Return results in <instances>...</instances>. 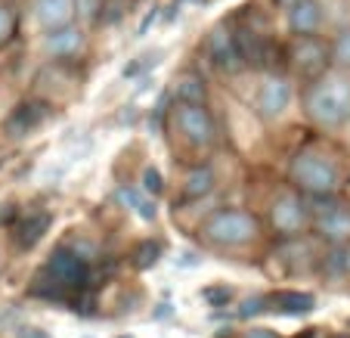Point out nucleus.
Here are the masks:
<instances>
[{
	"label": "nucleus",
	"instance_id": "15",
	"mask_svg": "<svg viewBox=\"0 0 350 338\" xmlns=\"http://www.w3.org/2000/svg\"><path fill=\"white\" fill-rule=\"evenodd\" d=\"M53 224V214L50 211H28L22 214V220L16 224V239H19V248H34L44 239V233Z\"/></svg>",
	"mask_w": 350,
	"mask_h": 338
},
{
	"label": "nucleus",
	"instance_id": "22",
	"mask_svg": "<svg viewBox=\"0 0 350 338\" xmlns=\"http://www.w3.org/2000/svg\"><path fill=\"white\" fill-rule=\"evenodd\" d=\"M202 298L208 301L211 307H226L232 301V289L230 285H208V289H202Z\"/></svg>",
	"mask_w": 350,
	"mask_h": 338
},
{
	"label": "nucleus",
	"instance_id": "17",
	"mask_svg": "<svg viewBox=\"0 0 350 338\" xmlns=\"http://www.w3.org/2000/svg\"><path fill=\"white\" fill-rule=\"evenodd\" d=\"M211 190H214V171L208 165H198V168H192L183 180V202L205 199Z\"/></svg>",
	"mask_w": 350,
	"mask_h": 338
},
{
	"label": "nucleus",
	"instance_id": "26",
	"mask_svg": "<svg viewBox=\"0 0 350 338\" xmlns=\"http://www.w3.org/2000/svg\"><path fill=\"white\" fill-rule=\"evenodd\" d=\"M155 62H159V53H146V56H139V62H133V66H127V68H124V78H133V75L146 72V68L155 66Z\"/></svg>",
	"mask_w": 350,
	"mask_h": 338
},
{
	"label": "nucleus",
	"instance_id": "1",
	"mask_svg": "<svg viewBox=\"0 0 350 338\" xmlns=\"http://www.w3.org/2000/svg\"><path fill=\"white\" fill-rule=\"evenodd\" d=\"M304 109L310 121L319 127H341L350 121V78L344 75H329L310 81L304 96Z\"/></svg>",
	"mask_w": 350,
	"mask_h": 338
},
{
	"label": "nucleus",
	"instance_id": "28",
	"mask_svg": "<svg viewBox=\"0 0 350 338\" xmlns=\"http://www.w3.org/2000/svg\"><path fill=\"white\" fill-rule=\"evenodd\" d=\"M115 196H118V202H124V205H131V208H137V202H139V192L133 190V186H121Z\"/></svg>",
	"mask_w": 350,
	"mask_h": 338
},
{
	"label": "nucleus",
	"instance_id": "23",
	"mask_svg": "<svg viewBox=\"0 0 350 338\" xmlns=\"http://www.w3.org/2000/svg\"><path fill=\"white\" fill-rule=\"evenodd\" d=\"M143 192L146 196H161V192H165V180H161V171L159 168H143Z\"/></svg>",
	"mask_w": 350,
	"mask_h": 338
},
{
	"label": "nucleus",
	"instance_id": "8",
	"mask_svg": "<svg viewBox=\"0 0 350 338\" xmlns=\"http://www.w3.org/2000/svg\"><path fill=\"white\" fill-rule=\"evenodd\" d=\"M291 103V84L282 78V75H270V78L260 84V93H258V112L260 118L273 121L288 109Z\"/></svg>",
	"mask_w": 350,
	"mask_h": 338
},
{
	"label": "nucleus",
	"instance_id": "25",
	"mask_svg": "<svg viewBox=\"0 0 350 338\" xmlns=\"http://www.w3.org/2000/svg\"><path fill=\"white\" fill-rule=\"evenodd\" d=\"M99 7H103V0H75V13L81 19H99Z\"/></svg>",
	"mask_w": 350,
	"mask_h": 338
},
{
	"label": "nucleus",
	"instance_id": "2",
	"mask_svg": "<svg viewBox=\"0 0 350 338\" xmlns=\"http://www.w3.org/2000/svg\"><path fill=\"white\" fill-rule=\"evenodd\" d=\"M260 220L252 211H236V208H220L202 224V236L217 248H236L258 239Z\"/></svg>",
	"mask_w": 350,
	"mask_h": 338
},
{
	"label": "nucleus",
	"instance_id": "24",
	"mask_svg": "<svg viewBox=\"0 0 350 338\" xmlns=\"http://www.w3.org/2000/svg\"><path fill=\"white\" fill-rule=\"evenodd\" d=\"M16 13L10 7H0V47L3 44H10L13 40V34H16Z\"/></svg>",
	"mask_w": 350,
	"mask_h": 338
},
{
	"label": "nucleus",
	"instance_id": "37",
	"mask_svg": "<svg viewBox=\"0 0 350 338\" xmlns=\"http://www.w3.org/2000/svg\"><path fill=\"white\" fill-rule=\"evenodd\" d=\"M118 338H131V335H118Z\"/></svg>",
	"mask_w": 350,
	"mask_h": 338
},
{
	"label": "nucleus",
	"instance_id": "21",
	"mask_svg": "<svg viewBox=\"0 0 350 338\" xmlns=\"http://www.w3.org/2000/svg\"><path fill=\"white\" fill-rule=\"evenodd\" d=\"M267 311H270L267 295H254V298H245L242 301V307L236 311V317L239 320H254V317H260V313H267Z\"/></svg>",
	"mask_w": 350,
	"mask_h": 338
},
{
	"label": "nucleus",
	"instance_id": "33",
	"mask_svg": "<svg viewBox=\"0 0 350 338\" xmlns=\"http://www.w3.org/2000/svg\"><path fill=\"white\" fill-rule=\"evenodd\" d=\"M297 338H325V329H317V326H310V329H304Z\"/></svg>",
	"mask_w": 350,
	"mask_h": 338
},
{
	"label": "nucleus",
	"instance_id": "10",
	"mask_svg": "<svg viewBox=\"0 0 350 338\" xmlns=\"http://www.w3.org/2000/svg\"><path fill=\"white\" fill-rule=\"evenodd\" d=\"M50 118V106H44V103H22V106L13 109V115L7 118V133L13 140L19 137H28L31 131H38L44 121Z\"/></svg>",
	"mask_w": 350,
	"mask_h": 338
},
{
	"label": "nucleus",
	"instance_id": "16",
	"mask_svg": "<svg viewBox=\"0 0 350 338\" xmlns=\"http://www.w3.org/2000/svg\"><path fill=\"white\" fill-rule=\"evenodd\" d=\"M317 226L325 239L341 242L344 236H350V208H344V205L335 202V205L325 208L323 214H317Z\"/></svg>",
	"mask_w": 350,
	"mask_h": 338
},
{
	"label": "nucleus",
	"instance_id": "29",
	"mask_svg": "<svg viewBox=\"0 0 350 338\" xmlns=\"http://www.w3.org/2000/svg\"><path fill=\"white\" fill-rule=\"evenodd\" d=\"M242 338H282V335H279L276 329H267V326H252Z\"/></svg>",
	"mask_w": 350,
	"mask_h": 338
},
{
	"label": "nucleus",
	"instance_id": "34",
	"mask_svg": "<svg viewBox=\"0 0 350 338\" xmlns=\"http://www.w3.org/2000/svg\"><path fill=\"white\" fill-rule=\"evenodd\" d=\"M155 317H159V320L171 317V304H159V311H155Z\"/></svg>",
	"mask_w": 350,
	"mask_h": 338
},
{
	"label": "nucleus",
	"instance_id": "6",
	"mask_svg": "<svg viewBox=\"0 0 350 338\" xmlns=\"http://www.w3.org/2000/svg\"><path fill=\"white\" fill-rule=\"evenodd\" d=\"M174 121L180 133L189 140L192 146H211L214 143V118L205 109V103H177L174 106Z\"/></svg>",
	"mask_w": 350,
	"mask_h": 338
},
{
	"label": "nucleus",
	"instance_id": "32",
	"mask_svg": "<svg viewBox=\"0 0 350 338\" xmlns=\"http://www.w3.org/2000/svg\"><path fill=\"white\" fill-rule=\"evenodd\" d=\"M155 16H159V10H155V7H152V13H146L143 25H139V38H143V34H146V31H149V25H152V22H155Z\"/></svg>",
	"mask_w": 350,
	"mask_h": 338
},
{
	"label": "nucleus",
	"instance_id": "3",
	"mask_svg": "<svg viewBox=\"0 0 350 338\" xmlns=\"http://www.w3.org/2000/svg\"><path fill=\"white\" fill-rule=\"evenodd\" d=\"M288 177L304 196H329L338 190V168L319 153H297L291 159Z\"/></svg>",
	"mask_w": 350,
	"mask_h": 338
},
{
	"label": "nucleus",
	"instance_id": "30",
	"mask_svg": "<svg viewBox=\"0 0 350 338\" xmlns=\"http://www.w3.org/2000/svg\"><path fill=\"white\" fill-rule=\"evenodd\" d=\"M19 338H53V335H50L46 329H40V326H22Z\"/></svg>",
	"mask_w": 350,
	"mask_h": 338
},
{
	"label": "nucleus",
	"instance_id": "7",
	"mask_svg": "<svg viewBox=\"0 0 350 338\" xmlns=\"http://www.w3.org/2000/svg\"><path fill=\"white\" fill-rule=\"evenodd\" d=\"M270 218H273V230L276 233H282V236H297L307 224V205L301 196L285 192V196H279V199L273 202Z\"/></svg>",
	"mask_w": 350,
	"mask_h": 338
},
{
	"label": "nucleus",
	"instance_id": "18",
	"mask_svg": "<svg viewBox=\"0 0 350 338\" xmlns=\"http://www.w3.org/2000/svg\"><path fill=\"white\" fill-rule=\"evenodd\" d=\"M174 96H177V103H205V96H208L205 81L198 78V75H180L174 81Z\"/></svg>",
	"mask_w": 350,
	"mask_h": 338
},
{
	"label": "nucleus",
	"instance_id": "13",
	"mask_svg": "<svg viewBox=\"0 0 350 338\" xmlns=\"http://www.w3.org/2000/svg\"><path fill=\"white\" fill-rule=\"evenodd\" d=\"M46 50L56 56V60H72L84 50V31L78 25H62V28H53L46 34Z\"/></svg>",
	"mask_w": 350,
	"mask_h": 338
},
{
	"label": "nucleus",
	"instance_id": "12",
	"mask_svg": "<svg viewBox=\"0 0 350 338\" xmlns=\"http://www.w3.org/2000/svg\"><path fill=\"white\" fill-rule=\"evenodd\" d=\"M323 25V7L319 0H297L295 7H288V28L295 38L301 34H317Z\"/></svg>",
	"mask_w": 350,
	"mask_h": 338
},
{
	"label": "nucleus",
	"instance_id": "20",
	"mask_svg": "<svg viewBox=\"0 0 350 338\" xmlns=\"http://www.w3.org/2000/svg\"><path fill=\"white\" fill-rule=\"evenodd\" d=\"M329 56L338 68H350V28L338 31V38L332 40V47H329Z\"/></svg>",
	"mask_w": 350,
	"mask_h": 338
},
{
	"label": "nucleus",
	"instance_id": "35",
	"mask_svg": "<svg viewBox=\"0 0 350 338\" xmlns=\"http://www.w3.org/2000/svg\"><path fill=\"white\" fill-rule=\"evenodd\" d=\"M273 3H276V7H279V10H288V7H295L297 0H273Z\"/></svg>",
	"mask_w": 350,
	"mask_h": 338
},
{
	"label": "nucleus",
	"instance_id": "9",
	"mask_svg": "<svg viewBox=\"0 0 350 338\" xmlns=\"http://www.w3.org/2000/svg\"><path fill=\"white\" fill-rule=\"evenodd\" d=\"M208 56L214 60V66L220 72H239L242 68V56H239V47H236V38L226 25H217L211 34H208Z\"/></svg>",
	"mask_w": 350,
	"mask_h": 338
},
{
	"label": "nucleus",
	"instance_id": "27",
	"mask_svg": "<svg viewBox=\"0 0 350 338\" xmlns=\"http://www.w3.org/2000/svg\"><path fill=\"white\" fill-rule=\"evenodd\" d=\"M133 211H137L143 220H155V218H159V208H155V202L152 199H143V196H139V202H137V208H133Z\"/></svg>",
	"mask_w": 350,
	"mask_h": 338
},
{
	"label": "nucleus",
	"instance_id": "31",
	"mask_svg": "<svg viewBox=\"0 0 350 338\" xmlns=\"http://www.w3.org/2000/svg\"><path fill=\"white\" fill-rule=\"evenodd\" d=\"M202 264V255H196V252H183L177 258V267H198Z\"/></svg>",
	"mask_w": 350,
	"mask_h": 338
},
{
	"label": "nucleus",
	"instance_id": "36",
	"mask_svg": "<svg viewBox=\"0 0 350 338\" xmlns=\"http://www.w3.org/2000/svg\"><path fill=\"white\" fill-rule=\"evenodd\" d=\"M344 270H347V273H350V246H347V248H344Z\"/></svg>",
	"mask_w": 350,
	"mask_h": 338
},
{
	"label": "nucleus",
	"instance_id": "5",
	"mask_svg": "<svg viewBox=\"0 0 350 338\" xmlns=\"http://www.w3.org/2000/svg\"><path fill=\"white\" fill-rule=\"evenodd\" d=\"M288 62H291V68L301 75V81L310 84V81L323 78V75L329 72V66H332L329 44H323L317 34H301V38H295V44H291V50H288Z\"/></svg>",
	"mask_w": 350,
	"mask_h": 338
},
{
	"label": "nucleus",
	"instance_id": "14",
	"mask_svg": "<svg viewBox=\"0 0 350 338\" xmlns=\"http://www.w3.org/2000/svg\"><path fill=\"white\" fill-rule=\"evenodd\" d=\"M34 16L46 31L62 28L75 19V0H34Z\"/></svg>",
	"mask_w": 350,
	"mask_h": 338
},
{
	"label": "nucleus",
	"instance_id": "19",
	"mask_svg": "<svg viewBox=\"0 0 350 338\" xmlns=\"http://www.w3.org/2000/svg\"><path fill=\"white\" fill-rule=\"evenodd\" d=\"M161 261V242H155V239H143L137 248H133V267L137 270H149V267H155Z\"/></svg>",
	"mask_w": 350,
	"mask_h": 338
},
{
	"label": "nucleus",
	"instance_id": "4",
	"mask_svg": "<svg viewBox=\"0 0 350 338\" xmlns=\"http://www.w3.org/2000/svg\"><path fill=\"white\" fill-rule=\"evenodd\" d=\"M44 273L53 279L56 285H62L68 295H81L90 285V261L84 255H78L72 246H59L44 264Z\"/></svg>",
	"mask_w": 350,
	"mask_h": 338
},
{
	"label": "nucleus",
	"instance_id": "11",
	"mask_svg": "<svg viewBox=\"0 0 350 338\" xmlns=\"http://www.w3.org/2000/svg\"><path fill=\"white\" fill-rule=\"evenodd\" d=\"M270 311L282 313V317H304V313L317 311V298L310 292H297V289H276L273 295H267Z\"/></svg>",
	"mask_w": 350,
	"mask_h": 338
}]
</instances>
